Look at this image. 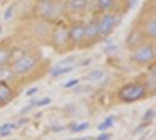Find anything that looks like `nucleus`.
Here are the masks:
<instances>
[{"mask_svg":"<svg viewBox=\"0 0 156 140\" xmlns=\"http://www.w3.org/2000/svg\"><path fill=\"white\" fill-rule=\"evenodd\" d=\"M148 96L147 89L142 81H135L122 85L117 91V98L122 103H134Z\"/></svg>","mask_w":156,"mask_h":140,"instance_id":"obj_5","label":"nucleus"},{"mask_svg":"<svg viewBox=\"0 0 156 140\" xmlns=\"http://www.w3.org/2000/svg\"><path fill=\"white\" fill-rule=\"evenodd\" d=\"M113 124H114V117H108L107 119H105L101 124L98 126V130L99 131H106L109 127H112Z\"/></svg>","mask_w":156,"mask_h":140,"instance_id":"obj_21","label":"nucleus"},{"mask_svg":"<svg viewBox=\"0 0 156 140\" xmlns=\"http://www.w3.org/2000/svg\"><path fill=\"white\" fill-rule=\"evenodd\" d=\"M69 29V39L73 47L83 46L85 39V23L82 21H75L68 26Z\"/></svg>","mask_w":156,"mask_h":140,"instance_id":"obj_12","label":"nucleus"},{"mask_svg":"<svg viewBox=\"0 0 156 140\" xmlns=\"http://www.w3.org/2000/svg\"><path fill=\"white\" fill-rule=\"evenodd\" d=\"M14 14V6L12 5V6H9V7L5 11V14H4V19L5 20H9L12 16Z\"/></svg>","mask_w":156,"mask_h":140,"instance_id":"obj_24","label":"nucleus"},{"mask_svg":"<svg viewBox=\"0 0 156 140\" xmlns=\"http://www.w3.org/2000/svg\"><path fill=\"white\" fill-rule=\"evenodd\" d=\"M156 47L153 41H146L144 43L130 50V61L139 67H149L155 63Z\"/></svg>","mask_w":156,"mask_h":140,"instance_id":"obj_4","label":"nucleus"},{"mask_svg":"<svg viewBox=\"0 0 156 140\" xmlns=\"http://www.w3.org/2000/svg\"><path fill=\"white\" fill-rule=\"evenodd\" d=\"M148 68V71L146 74V78L143 82V84L147 89V92H148V96H154L156 92V67L155 63L150 64Z\"/></svg>","mask_w":156,"mask_h":140,"instance_id":"obj_14","label":"nucleus"},{"mask_svg":"<svg viewBox=\"0 0 156 140\" xmlns=\"http://www.w3.org/2000/svg\"><path fill=\"white\" fill-rule=\"evenodd\" d=\"M14 89L12 88L9 81L0 82V106H5L14 98Z\"/></svg>","mask_w":156,"mask_h":140,"instance_id":"obj_13","label":"nucleus"},{"mask_svg":"<svg viewBox=\"0 0 156 140\" xmlns=\"http://www.w3.org/2000/svg\"><path fill=\"white\" fill-rule=\"evenodd\" d=\"M130 1H134V0H130Z\"/></svg>","mask_w":156,"mask_h":140,"instance_id":"obj_30","label":"nucleus"},{"mask_svg":"<svg viewBox=\"0 0 156 140\" xmlns=\"http://www.w3.org/2000/svg\"><path fill=\"white\" fill-rule=\"evenodd\" d=\"M144 33L149 41L156 40V8L155 4H146L139 16V23H136Z\"/></svg>","mask_w":156,"mask_h":140,"instance_id":"obj_3","label":"nucleus"},{"mask_svg":"<svg viewBox=\"0 0 156 140\" xmlns=\"http://www.w3.org/2000/svg\"><path fill=\"white\" fill-rule=\"evenodd\" d=\"M11 133H12V131H9V130L0 131V137H8V135H11Z\"/></svg>","mask_w":156,"mask_h":140,"instance_id":"obj_28","label":"nucleus"},{"mask_svg":"<svg viewBox=\"0 0 156 140\" xmlns=\"http://www.w3.org/2000/svg\"><path fill=\"white\" fill-rule=\"evenodd\" d=\"M40 61H41V57L38 53L27 52L16 58L14 61H12L8 64V67L12 74L14 75V77H21L34 71V69L39 65Z\"/></svg>","mask_w":156,"mask_h":140,"instance_id":"obj_1","label":"nucleus"},{"mask_svg":"<svg viewBox=\"0 0 156 140\" xmlns=\"http://www.w3.org/2000/svg\"><path fill=\"white\" fill-rule=\"evenodd\" d=\"M120 21H121V18L117 12H114V11L102 12L101 15L98 16L100 38L101 39L108 38L110 34L116 29V27L120 25Z\"/></svg>","mask_w":156,"mask_h":140,"instance_id":"obj_7","label":"nucleus"},{"mask_svg":"<svg viewBox=\"0 0 156 140\" xmlns=\"http://www.w3.org/2000/svg\"><path fill=\"white\" fill-rule=\"evenodd\" d=\"M154 117H155V111L154 109H149L146 113H144V116H143V120L146 122L147 120V123H149L150 120H153L154 119Z\"/></svg>","mask_w":156,"mask_h":140,"instance_id":"obj_23","label":"nucleus"},{"mask_svg":"<svg viewBox=\"0 0 156 140\" xmlns=\"http://www.w3.org/2000/svg\"><path fill=\"white\" fill-rule=\"evenodd\" d=\"M88 127H89V123H88V122H82V123H78V124L73 125V126L70 127V130H72V132L79 133V132L86 131Z\"/></svg>","mask_w":156,"mask_h":140,"instance_id":"obj_20","label":"nucleus"},{"mask_svg":"<svg viewBox=\"0 0 156 140\" xmlns=\"http://www.w3.org/2000/svg\"><path fill=\"white\" fill-rule=\"evenodd\" d=\"M74 70V65H56L53 69L51 70V75L53 77H59V76H63L66 74H69Z\"/></svg>","mask_w":156,"mask_h":140,"instance_id":"obj_17","label":"nucleus"},{"mask_svg":"<svg viewBox=\"0 0 156 140\" xmlns=\"http://www.w3.org/2000/svg\"><path fill=\"white\" fill-rule=\"evenodd\" d=\"M68 140H88V139L85 138V137H82V138H72V139H68Z\"/></svg>","mask_w":156,"mask_h":140,"instance_id":"obj_29","label":"nucleus"},{"mask_svg":"<svg viewBox=\"0 0 156 140\" xmlns=\"http://www.w3.org/2000/svg\"><path fill=\"white\" fill-rule=\"evenodd\" d=\"M51 32H52V25L46 20L42 19H37L35 21L30 23L28 26V33L33 39L35 40H45L49 41L51 36Z\"/></svg>","mask_w":156,"mask_h":140,"instance_id":"obj_8","label":"nucleus"},{"mask_svg":"<svg viewBox=\"0 0 156 140\" xmlns=\"http://www.w3.org/2000/svg\"><path fill=\"white\" fill-rule=\"evenodd\" d=\"M92 0H66L63 2V11L70 14H81L92 7Z\"/></svg>","mask_w":156,"mask_h":140,"instance_id":"obj_11","label":"nucleus"},{"mask_svg":"<svg viewBox=\"0 0 156 140\" xmlns=\"http://www.w3.org/2000/svg\"><path fill=\"white\" fill-rule=\"evenodd\" d=\"M101 39L99 33V25H98V18H94L85 23V39H83V46L89 47L96 43V41Z\"/></svg>","mask_w":156,"mask_h":140,"instance_id":"obj_10","label":"nucleus"},{"mask_svg":"<svg viewBox=\"0 0 156 140\" xmlns=\"http://www.w3.org/2000/svg\"><path fill=\"white\" fill-rule=\"evenodd\" d=\"M109 139H110L109 133H102V134H100V135L96 138V140H109Z\"/></svg>","mask_w":156,"mask_h":140,"instance_id":"obj_26","label":"nucleus"},{"mask_svg":"<svg viewBox=\"0 0 156 140\" xmlns=\"http://www.w3.org/2000/svg\"><path fill=\"white\" fill-rule=\"evenodd\" d=\"M11 61V47L8 45H0V69L7 67Z\"/></svg>","mask_w":156,"mask_h":140,"instance_id":"obj_15","label":"nucleus"},{"mask_svg":"<svg viewBox=\"0 0 156 140\" xmlns=\"http://www.w3.org/2000/svg\"><path fill=\"white\" fill-rule=\"evenodd\" d=\"M103 76H105V71H103V70L95 69V70L89 71V72L87 74L86 79L95 82V81H100V79H102V78H103Z\"/></svg>","mask_w":156,"mask_h":140,"instance_id":"obj_18","label":"nucleus"},{"mask_svg":"<svg viewBox=\"0 0 156 140\" xmlns=\"http://www.w3.org/2000/svg\"><path fill=\"white\" fill-rule=\"evenodd\" d=\"M49 42H52V46L55 50L59 53H63L70 50L73 48V45L69 39V29L68 25L66 23H58L55 26H52V32L49 36Z\"/></svg>","mask_w":156,"mask_h":140,"instance_id":"obj_6","label":"nucleus"},{"mask_svg":"<svg viewBox=\"0 0 156 140\" xmlns=\"http://www.w3.org/2000/svg\"><path fill=\"white\" fill-rule=\"evenodd\" d=\"M11 78H16L14 75L12 74V71L9 69V67H5L2 69H0V82L1 81H11Z\"/></svg>","mask_w":156,"mask_h":140,"instance_id":"obj_19","label":"nucleus"},{"mask_svg":"<svg viewBox=\"0 0 156 140\" xmlns=\"http://www.w3.org/2000/svg\"><path fill=\"white\" fill-rule=\"evenodd\" d=\"M95 6L101 12H109V11H115V0H96Z\"/></svg>","mask_w":156,"mask_h":140,"instance_id":"obj_16","label":"nucleus"},{"mask_svg":"<svg viewBox=\"0 0 156 140\" xmlns=\"http://www.w3.org/2000/svg\"><path fill=\"white\" fill-rule=\"evenodd\" d=\"M34 12L37 18L48 22H54L62 15L65 11L63 4L59 0H38L34 5Z\"/></svg>","mask_w":156,"mask_h":140,"instance_id":"obj_2","label":"nucleus"},{"mask_svg":"<svg viewBox=\"0 0 156 140\" xmlns=\"http://www.w3.org/2000/svg\"><path fill=\"white\" fill-rule=\"evenodd\" d=\"M79 84V79L78 78H73V79H69L68 82H66L65 83V88L66 89H70V88H74L75 85H78Z\"/></svg>","mask_w":156,"mask_h":140,"instance_id":"obj_25","label":"nucleus"},{"mask_svg":"<svg viewBox=\"0 0 156 140\" xmlns=\"http://www.w3.org/2000/svg\"><path fill=\"white\" fill-rule=\"evenodd\" d=\"M39 90H38V88H32V89H30L28 91H26V96H32V95H35V93L38 92Z\"/></svg>","mask_w":156,"mask_h":140,"instance_id":"obj_27","label":"nucleus"},{"mask_svg":"<svg viewBox=\"0 0 156 140\" xmlns=\"http://www.w3.org/2000/svg\"><path fill=\"white\" fill-rule=\"evenodd\" d=\"M146 41H148V39L146 38L144 33L141 31V28L137 25H134L126 36V47L129 50H133L134 48L144 43Z\"/></svg>","mask_w":156,"mask_h":140,"instance_id":"obj_9","label":"nucleus"},{"mask_svg":"<svg viewBox=\"0 0 156 140\" xmlns=\"http://www.w3.org/2000/svg\"><path fill=\"white\" fill-rule=\"evenodd\" d=\"M48 104H51V98L49 97H45V98H40L37 102H34L33 106H37V108H41V106H46Z\"/></svg>","mask_w":156,"mask_h":140,"instance_id":"obj_22","label":"nucleus"}]
</instances>
